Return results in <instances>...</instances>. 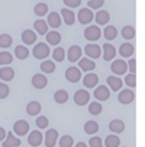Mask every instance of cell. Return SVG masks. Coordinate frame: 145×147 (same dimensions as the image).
<instances>
[{
  "instance_id": "cell-23",
  "label": "cell",
  "mask_w": 145,
  "mask_h": 147,
  "mask_svg": "<svg viewBox=\"0 0 145 147\" xmlns=\"http://www.w3.org/2000/svg\"><path fill=\"white\" fill-rule=\"evenodd\" d=\"M97 82H99V77L96 74H86V77L83 80V84L87 88H94L97 85Z\"/></svg>"
},
{
  "instance_id": "cell-29",
  "label": "cell",
  "mask_w": 145,
  "mask_h": 147,
  "mask_svg": "<svg viewBox=\"0 0 145 147\" xmlns=\"http://www.w3.org/2000/svg\"><path fill=\"white\" fill-rule=\"evenodd\" d=\"M47 42L49 45H54L55 46V45H58L61 42V35L57 30H51V32L47 33Z\"/></svg>"
},
{
  "instance_id": "cell-20",
  "label": "cell",
  "mask_w": 145,
  "mask_h": 147,
  "mask_svg": "<svg viewBox=\"0 0 145 147\" xmlns=\"http://www.w3.org/2000/svg\"><path fill=\"white\" fill-rule=\"evenodd\" d=\"M61 16H62L65 25H68V26L74 25V22H76V15H74V12H72L71 9H62V10H61Z\"/></svg>"
},
{
  "instance_id": "cell-34",
  "label": "cell",
  "mask_w": 145,
  "mask_h": 147,
  "mask_svg": "<svg viewBox=\"0 0 145 147\" xmlns=\"http://www.w3.org/2000/svg\"><path fill=\"white\" fill-rule=\"evenodd\" d=\"M103 35H105V38L106 39H109V40H113L116 36H118V29L115 28V26H107V28H105V32H103Z\"/></svg>"
},
{
  "instance_id": "cell-38",
  "label": "cell",
  "mask_w": 145,
  "mask_h": 147,
  "mask_svg": "<svg viewBox=\"0 0 145 147\" xmlns=\"http://www.w3.org/2000/svg\"><path fill=\"white\" fill-rule=\"evenodd\" d=\"M122 36H123V39H126V40L133 39V38H135V28H133V26H125V28L122 29Z\"/></svg>"
},
{
  "instance_id": "cell-39",
  "label": "cell",
  "mask_w": 145,
  "mask_h": 147,
  "mask_svg": "<svg viewBox=\"0 0 145 147\" xmlns=\"http://www.w3.org/2000/svg\"><path fill=\"white\" fill-rule=\"evenodd\" d=\"M84 131H86L87 134H94V133L99 131V124H97L96 121H87V123L84 124Z\"/></svg>"
},
{
  "instance_id": "cell-18",
  "label": "cell",
  "mask_w": 145,
  "mask_h": 147,
  "mask_svg": "<svg viewBox=\"0 0 145 147\" xmlns=\"http://www.w3.org/2000/svg\"><path fill=\"white\" fill-rule=\"evenodd\" d=\"M102 51H103V59L105 61H112L113 58H115V55H116V49L110 45V43H105L103 46H102Z\"/></svg>"
},
{
  "instance_id": "cell-22",
  "label": "cell",
  "mask_w": 145,
  "mask_h": 147,
  "mask_svg": "<svg viewBox=\"0 0 145 147\" xmlns=\"http://www.w3.org/2000/svg\"><path fill=\"white\" fill-rule=\"evenodd\" d=\"M21 140L15 136V133H9L3 141V147H19Z\"/></svg>"
},
{
  "instance_id": "cell-32",
  "label": "cell",
  "mask_w": 145,
  "mask_h": 147,
  "mask_svg": "<svg viewBox=\"0 0 145 147\" xmlns=\"http://www.w3.org/2000/svg\"><path fill=\"white\" fill-rule=\"evenodd\" d=\"M12 61H13V56H12V53H9L8 51H3V52H0V65L2 66H8V65H10L12 63Z\"/></svg>"
},
{
  "instance_id": "cell-46",
  "label": "cell",
  "mask_w": 145,
  "mask_h": 147,
  "mask_svg": "<svg viewBox=\"0 0 145 147\" xmlns=\"http://www.w3.org/2000/svg\"><path fill=\"white\" fill-rule=\"evenodd\" d=\"M89 9H100L105 5V0H89Z\"/></svg>"
},
{
  "instance_id": "cell-13",
  "label": "cell",
  "mask_w": 145,
  "mask_h": 147,
  "mask_svg": "<svg viewBox=\"0 0 145 147\" xmlns=\"http://www.w3.org/2000/svg\"><path fill=\"white\" fill-rule=\"evenodd\" d=\"M42 141H44V136H42L41 131H32V133L29 134V137H28V143H29L31 146H34V147L41 146Z\"/></svg>"
},
{
  "instance_id": "cell-36",
  "label": "cell",
  "mask_w": 145,
  "mask_h": 147,
  "mask_svg": "<svg viewBox=\"0 0 145 147\" xmlns=\"http://www.w3.org/2000/svg\"><path fill=\"white\" fill-rule=\"evenodd\" d=\"M41 71H42L44 74H52V72L55 71V62H52V61H45V62H42V63H41Z\"/></svg>"
},
{
  "instance_id": "cell-11",
  "label": "cell",
  "mask_w": 145,
  "mask_h": 147,
  "mask_svg": "<svg viewBox=\"0 0 145 147\" xmlns=\"http://www.w3.org/2000/svg\"><path fill=\"white\" fill-rule=\"evenodd\" d=\"M48 84V80L47 77L44 75V74H36V75H34L32 78V85L36 88V90H44Z\"/></svg>"
},
{
  "instance_id": "cell-5",
  "label": "cell",
  "mask_w": 145,
  "mask_h": 147,
  "mask_svg": "<svg viewBox=\"0 0 145 147\" xmlns=\"http://www.w3.org/2000/svg\"><path fill=\"white\" fill-rule=\"evenodd\" d=\"M128 71V62H125L123 59H116L112 62V72L115 75H122V74H126Z\"/></svg>"
},
{
  "instance_id": "cell-2",
  "label": "cell",
  "mask_w": 145,
  "mask_h": 147,
  "mask_svg": "<svg viewBox=\"0 0 145 147\" xmlns=\"http://www.w3.org/2000/svg\"><path fill=\"white\" fill-rule=\"evenodd\" d=\"M100 36H102V30H100V28L96 26V25L89 26V28L84 29V38H86L87 40H90V42H96V40H99Z\"/></svg>"
},
{
  "instance_id": "cell-26",
  "label": "cell",
  "mask_w": 145,
  "mask_h": 147,
  "mask_svg": "<svg viewBox=\"0 0 145 147\" xmlns=\"http://www.w3.org/2000/svg\"><path fill=\"white\" fill-rule=\"evenodd\" d=\"M94 19H96V22H97L99 26H105V25H107L110 16H109V13H107L106 10H99L97 15L94 16Z\"/></svg>"
},
{
  "instance_id": "cell-10",
  "label": "cell",
  "mask_w": 145,
  "mask_h": 147,
  "mask_svg": "<svg viewBox=\"0 0 145 147\" xmlns=\"http://www.w3.org/2000/svg\"><path fill=\"white\" fill-rule=\"evenodd\" d=\"M81 48L77 46V45H72L70 49H68V53H67V58L70 62H77L81 59Z\"/></svg>"
},
{
  "instance_id": "cell-12",
  "label": "cell",
  "mask_w": 145,
  "mask_h": 147,
  "mask_svg": "<svg viewBox=\"0 0 145 147\" xmlns=\"http://www.w3.org/2000/svg\"><path fill=\"white\" fill-rule=\"evenodd\" d=\"M57 141H58V131L54 130V128L48 130L47 134H45V146L47 147H54L57 144Z\"/></svg>"
},
{
  "instance_id": "cell-51",
  "label": "cell",
  "mask_w": 145,
  "mask_h": 147,
  "mask_svg": "<svg viewBox=\"0 0 145 147\" xmlns=\"http://www.w3.org/2000/svg\"><path fill=\"white\" fill-rule=\"evenodd\" d=\"M74 147H87V144H86V143H83V141H80V143H77Z\"/></svg>"
},
{
  "instance_id": "cell-33",
  "label": "cell",
  "mask_w": 145,
  "mask_h": 147,
  "mask_svg": "<svg viewBox=\"0 0 145 147\" xmlns=\"http://www.w3.org/2000/svg\"><path fill=\"white\" fill-rule=\"evenodd\" d=\"M15 55L18 59H26L29 56V49L26 46H16L15 48Z\"/></svg>"
},
{
  "instance_id": "cell-19",
  "label": "cell",
  "mask_w": 145,
  "mask_h": 147,
  "mask_svg": "<svg viewBox=\"0 0 145 147\" xmlns=\"http://www.w3.org/2000/svg\"><path fill=\"white\" fill-rule=\"evenodd\" d=\"M109 95H110L109 88L105 87V85H100L99 88L94 90V97H96L97 101H106V100L109 98Z\"/></svg>"
},
{
  "instance_id": "cell-49",
  "label": "cell",
  "mask_w": 145,
  "mask_h": 147,
  "mask_svg": "<svg viewBox=\"0 0 145 147\" xmlns=\"http://www.w3.org/2000/svg\"><path fill=\"white\" fill-rule=\"evenodd\" d=\"M128 69H129L131 74H136V61H135V58L128 61Z\"/></svg>"
},
{
  "instance_id": "cell-40",
  "label": "cell",
  "mask_w": 145,
  "mask_h": 147,
  "mask_svg": "<svg viewBox=\"0 0 145 147\" xmlns=\"http://www.w3.org/2000/svg\"><path fill=\"white\" fill-rule=\"evenodd\" d=\"M34 12H35V15L36 16H45L47 13H48V6L45 5V3H39V5H36L35 7H34Z\"/></svg>"
},
{
  "instance_id": "cell-17",
  "label": "cell",
  "mask_w": 145,
  "mask_h": 147,
  "mask_svg": "<svg viewBox=\"0 0 145 147\" xmlns=\"http://www.w3.org/2000/svg\"><path fill=\"white\" fill-rule=\"evenodd\" d=\"M106 82H107V85L110 87L112 91H120V90H122V80H120L118 75L107 77Z\"/></svg>"
},
{
  "instance_id": "cell-8",
  "label": "cell",
  "mask_w": 145,
  "mask_h": 147,
  "mask_svg": "<svg viewBox=\"0 0 145 147\" xmlns=\"http://www.w3.org/2000/svg\"><path fill=\"white\" fill-rule=\"evenodd\" d=\"M89 100H90V94H89L86 90H79V91H76V94H74V102H76L77 105L83 107V105H86V104L89 102Z\"/></svg>"
},
{
  "instance_id": "cell-48",
  "label": "cell",
  "mask_w": 145,
  "mask_h": 147,
  "mask_svg": "<svg viewBox=\"0 0 145 147\" xmlns=\"http://www.w3.org/2000/svg\"><path fill=\"white\" fill-rule=\"evenodd\" d=\"M64 5H65L68 9H71V7H77V6L81 5V0H64Z\"/></svg>"
},
{
  "instance_id": "cell-30",
  "label": "cell",
  "mask_w": 145,
  "mask_h": 147,
  "mask_svg": "<svg viewBox=\"0 0 145 147\" xmlns=\"http://www.w3.org/2000/svg\"><path fill=\"white\" fill-rule=\"evenodd\" d=\"M54 100H55L57 104H64V102H67V101H68V94H67V91L58 90V91L54 94Z\"/></svg>"
},
{
  "instance_id": "cell-1",
  "label": "cell",
  "mask_w": 145,
  "mask_h": 147,
  "mask_svg": "<svg viewBox=\"0 0 145 147\" xmlns=\"http://www.w3.org/2000/svg\"><path fill=\"white\" fill-rule=\"evenodd\" d=\"M65 78H67V81L71 82V84L79 82V81L81 80V69L77 68V66H70V68H67V71H65Z\"/></svg>"
},
{
  "instance_id": "cell-28",
  "label": "cell",
  "mask_w": 145,
  "mask_h": 147,
  "mask_svg": "<svg viewBox=\"0 0 145 147\" xmlns=\"http://www.w3.org/2000/svg\"><path fill=\"white\" fill-rule=\"evenodd\" d=\"M34 28H35V30H36L39 35H47V33H48V23H47L45 20H42V19L35 20Z\"/></svg>"
},
{
  "instance_id": "cell-50",
  "label": "cell",
  "mask_w": 145,
  "mask_h": 147,
  "mask_svg": "<svg viewBox=\"0 0 145 147\" xmlns=\"http://www.w3.org/2000/svg\"><path fill=\"white\" fill-rule=\"evenodd\" d=\"M6 130L3 128V127H0V143H2V141H5V138H6Z\"/></svg>"
},
{
  "instance_id": "cell-21",
  "label": "cell",
  "mask_w": 145,
  "mask_h": 147,
  "mask_svg": "<svg viewBox=\"0 0 145 147\" xmlns=\"http://www.w3.org/2000/svg\"><path fill=\"white\" fill-rule=\"evenodd\" d=\"M109 130L113 131V133H116V134H119V133L125 131V123H123L122 120H119V118L112 120V121L109 123Z\"/></svg>"
},
{
  "instance_id": "cell-9",
  "label": "cell",
  "mask_w": 145,
  "mask_h": 147,
  "mask_svg": "<svg viewBox=\"0 0 145 147\" xmlns=\"http://www.w3.org/2000/svg\"><path fill=\"white\" fill-rule=\"evenodd\" d=\"M29 131V123L25 120H18L13 124V133L16 136H25Z\"/></svg>"
},
{
  "instance_id": "cell-7",
  "label": "cell",
  "mask_w": 145,
  "mask_h": 147,
  "mask_svg": "<svg viewBox=\"0 0 145 147\" xmlns=\"http://www.w3.org/2000/svg\"><path fill=\"white\" fill-rule=\"evenodd\" d=\"M84 52H86L87 58L96 59V58H99V56L102 55V48H100L99 45H96V43H89V45H86Z\"/></svg>"
},
{
  "instance_id": "cell-35",
  "label": "cell",
  "mask_w": 145,
  "mask_h": 147,
  "mask_svg": "<svg viewBox=\"0 0 145 147\" xmlns=\"http://www.w3.org/2000/svg\"><path fill=\"white\" fill-rule=\"evenodd\" d=\"M65 51L62 49V48H57V49H54L52 51V59L55 61V62H62L64 59H65Z\"/></svg>"
},
{
  "instance_id": "cell-44",
  "label": "cell",
  "mask_w": 145,
  "mask_h": 147,
  "mask_svg": "<svg viewBox=\"0 0 145 147\" xmlns=\"http://www.w3.org/2000/svg\"><path fill=\"white\" fill-rule=\"evenodd\" d=\"M48 124H49V121H48V118L47 117H44V115H41V117H38L36 118V127L38 128H47L48 127Z\"/></svg>"
},
{
  "instance_id": "cell-24",
  "label": "cell",
  "mask_w": 145,
  "mask_h": 147,
  "mask_svg": "<svg viewBox=\"0 0 145 147\" xmlns=\"http://www.w3.org/2000/svg\"><path fill=\"white\" fill-rule=\"evenodd\" d=\"M0 78H2L3 81H12L15 78V71L10 68V66H2V69H0Z\"/></svg>"
},
{
  "instance_id": "cell-3",
  "label": "cell",
  "mask_w": 145,
  "mask_h": 147,
  "mask_svg": "<svg viewBox=\"0 0 145 147\" xmlns=\"http://www.w3.org/2000/svg\"><path fill=\"white\" fill-rule=\"evenodd\" d=\"M32 53H34V56H35L36 59H45L51 52H49V46H48L47 43H42V42H41V43H36V45H35Z\"/></svg>"
},
{
  "instance_id": "cell-14",
  "label": "cell",
  "mask_w": 145,
  "mask_h": 147,
  "mask_svg": "<svg viewBox=\"0 0 145 147\" xmlns=\"http://www.w3.org/2000/svg\"><path fill=\"white\" fill-rule=\"evenodd\" d=\"M61 22H62L61 15H58V13H55V12H52V13H49V15H48L47 23H48V26H49V28L57 29V28H60V26H61Z\"/></svg>"
},
{
  "instance_id": "cell-47",
  "label": "cell",
  "mask_w": 145,
  "mask_h": 147,
  "mask_svg": "<svg viewBox=\"0 0 145 147\" xmlns=\"http://www.w3.org/2000/svg\"><path fill=\"white\" fill-rule=\"evenodd\" d=\"M89 144L90 147H103V141L100 140V137H92Z\"/></svg>"
},
{
  "instance_id": "cell-41",
  "label": "cell",
  "mask_w": 145,
  "mask_h": 147,
  "mask_svg": "<svg viewBox=\"0 0 145 147\" xmlns=\"http://www.w3.org/2000/svg\"><path fill=\"white\" fill-rule=\"evenodd\" d=\"M10 45H12V38H10V35H6V33L0 35V48L8 49Z\"/></svg>"
},
{
  "instance_id": "cell-16",
  "label": "cell",
  "mask_w": 145,
  "mask_h": 147,
  "mask_svg": "<svg viewBox=\"0 0 145 147\" xmlns=\"http://www.w3.org/2000/svg\"><path fill=\"white\" fill-rule=\"evenodd\" d=\"M79 68H80L81 71H84V72H90V71H93V69L96 68V63H94L93 59H90V58H81V59L79 61Z\"/></svg>"
},
{
  "instance_id": "cell-42",
  "label": "cell",
  "mask_w": 145,
  "mask_h": 147,
  "mask_svg": "<svg viewBox=\"0 0 145 147\" xmlns=\"http://www.w3.org/2000/svg\"><path fill=\"white\" fill-rule=\"evenodd\" d=\"M125 84L129 87V88H133L136 87V74H128L125 77Z\"/></svg>"
},
{
  "instance_id": "cell-27",
  "label": "cell",
  "mask_w": 145,
  "mask_h": 147,
  "mask_svg": "<svg viewBox=\"0 0 145 147\" xmlns=\"http://www.w3.org/2000/svg\"><path fill=\"white\" fill-rule=\"evenodd\" d=\"M41 110H42V107H41V104H39L38 101H31V102L26 105V113H28L29 115H38V114L41 113Z\"/></svg>"
},
{
  "instance_id": "cell-4",
  "label": "cell",
  "mask_w": 145,
  "mask_h": 147,
  "mask_svg": "<svg viewBox=\"0 0 145 147\" xmlns=\"http://www.w3.org/2000/svg\"><path fill=\"white\" fill-rule=\"evenodd\" d=\"M118 100L120 104L126 105V104H131L135 101V91H132L131 88L128 90H122L119 94H118Z\"/></svg>"
},
{
  "instance_id": "cell-25",
  "label": "cell",
  "mask_w": 145,
  "mask_h": 147,
  "mask_svg": "<svg viewBox=\"0 0 145 147\" xmlns=\"http://www.w3.org/2000/svg\"><path fill=\"white\" fill-rule=\"evenodd\" d=\"M22 40L25 45H34L36 42V33L34 30H23L22 32Z\"/></svg>"
},
{
  "instance_id": "cell-45",
  "label": "cell",
  "mask_w": 145,
  "mask_h": 147,
  "mask_svg": "<svg viewBox=\"0 0 145 147\" xmlns=\"http://www.w3.org/2000/svg\"><path fill=\"white\" fill-rule=\"evenodd\" d=\"M10 90H9V85H6L5 82L0 84V100H5L8 95H9Z\"/></svg>"
},
{
  "instance_id": "cell-37",
  "label": "cell",
  "mask_w": 145,
  "mask_h": 147,
  "mask_svg": "<svg viewBox=\"0 0 145 147\" xmlns=\"http://www.w3.org/2000/svg\"><path fill=\"white\" fill-rule=\"evenodd\" d=\"M102 110H103V107H102V104L99 101H94V102L89 104V113L92 115H99L102 113Z\"/></svg>"
},
{
  "instance_id": "cell-15",
  "label": "cell",
  "mask_w": 145,
  "mask_h": 147,
  "mask_svg": "<svg viewBox=\"0 0 145 147\" xmlns=\"http://www.w3.org/2000/svg\"><path fill=\"white\" fill-rule=\"evenodd\" d=\"M133 52H135V46L132 43H129V42L122 43L120 48H119V53H120L122 58H131L133 55Z\"/></svg>"
},
{
  "instance_id": "cell-6",
  "label": "cell",
  "mask_w": 145,
  "mask_h": 147,
  "mask_svg": "<svg viewBox=\"0 0 145 147\" xmlns=\"http://www.w3.org/2000/svg\"><path fill=\"white\" fill-rule=\"evenodd\" d=\"M77 19H79V22L81 23V25H89L93 19H94V15H93V12H92V9H81L80 12H79V15H77Z\"/></svg>"
},
{
  "instance_id": "cell-31",
  "label": "cell",
  "mask_w": 145,
  "mask_h": 147,
  "mask_svg": "<svg viewBox=\"0 0 145 147\" xmlns=\"http://www.w3.org/2000/svg\"><path fill=\"white\" fill-rule=\"evenodd\" d=\"M120 144V140L116 134H112V136H107L106 140H105V146L106 147H119Z\"/></svg>"
},
{
  "instance_id": "cell-43",
  "label": "cell",
  "mask_w": 145,
  "mask_h": 147,
  "mask_svg": "<svg viewBox=\"0 0 145 147\" xmlns=\"http://www.w3.org/2000/svg\"><path fill=\"white\" fill-rule=\"evenodd\" d=\"M72 143H74V140H72L71 136H62L60 138V146L61 147H72Z\"/></svg>"
}]
</instances>
